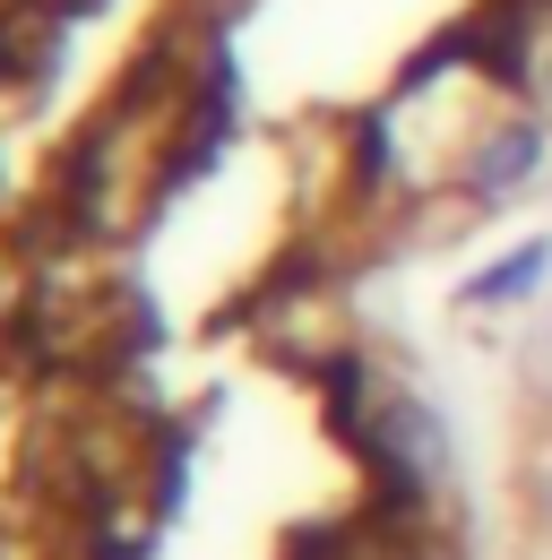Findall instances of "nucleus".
I'll return each mask as SVG.
<instances>
[{
    "label": "nucleus",
    "instance_id": "obj_2",
    "mask_svg": "<svg viewBox=\"0 0 552 560\" xmlns=\"http://www.w3.org/2000/svg\"><path fill=\"white\" fill-rule=\"evenodd\" d=\"M389 440H398V457L414 466V483L440 475V422H432V406H398V415H389Z\"/></svg>",
    "mask_w": 552,
    "mask_h": 560
},
{
    "label": "nucleus",
    "instance_id": "obj_4",
    "mask_svg": "<svg viewBox=\"0 0 552 560\" xmlns=\"http://www.w3.org/2000/svg\"><path fill=\"white\" fill-rule=\"evenodd\" d=\"M544 268H552V242H527L518 259H501L492 277H475V284H467V302H509V293H527V284L544 277Z\"/></svg>",
    "mask_w": 552,
    "mask_h": 560
},
{
    "label": "nucleus",
    "instance_id": "obj_1",
    "mask_svg": "<svg viewBox=\"0 0 552 560\" xmlns=\"http://www.w3.org/2000/svg\"><path fill=\"white\" fill-rule=\"evenodd\" d=\"M536 155H544V130H536V121L492 130V139L475 147V164H467V190H475V199H509V190L536 173Z\"/></svg>",
    "mask_w": 552,
    "mask_h": 560
},
{
    "label": "nucleus",
    "instance_id": "obj_3",
    "mask_svg": "<svg viewBox=\"0 0 552 560\" xmlns=\"http://www.w3.org/2000/svg\"><path fill=\"white\" fill-rule=\"evenodd\" d=\"M53 44V9H9L0 18V70H35Z\"/></svg>",
    "mask_w": 552,
    "mask_h": 560
},
{
    "label": "nucleus",
    "instance_id": "obj_6",
    "mask_svg": "<svg viewBox=\"0 0 552 560\" xmlns=\"http://www.w3.org/2000/svg\"><path fill=\"white\" fill-rule=\"evenodd\" d=\"M544 517H552V475H544Z\"/></svg>",
    "mask_w": 552,
    "mask_h": 560
},
{
    "label": "nucleus",
    "instance_id": "obj_5",
    "mask_svg": "<svg viewBox=\"0 0 552 560\" xmlns=\"http://www.w3.org/2000/svg\"><path fill=\"white\" fill-rule=\"evenodd\" d=\"M527 362H536V388H552V328L536 337V353H527Z\"/></svg>",
    "mask_w": 552,
    "mask_h": 560
}]
</instances>
